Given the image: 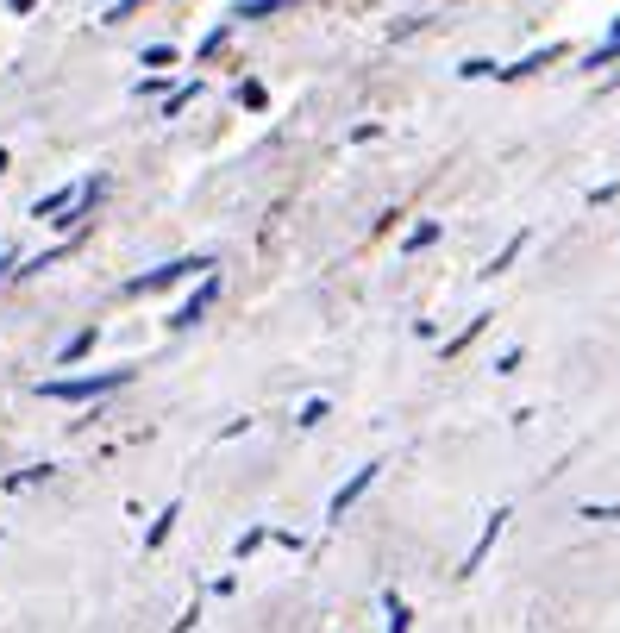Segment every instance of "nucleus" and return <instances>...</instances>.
Listing matches in <instances>:
<instances>
[{"label": "nucleus", "mask_w": 620, "mask_h": 633, "mask_svg": "<svg viewBox=\"0 0 620 633\" xmlns=\"http://www.w3.org/2000/svg\"><path fill=\"white\" fill-rule=\"evenodd\" d=\"M0 276H7V257H0Z\"/></svg>", "instance_id": "nucleus-15"}, {"label": "nucleus", "mask_w": 620, "mask_h": 633, "mask_svg": "<svg viewBox=\"0 0 620 633\" xmlns=\"http://www.w3.org/2000/svg\"><path fill=\"white\" fill-rule=\"evenodd\" d=\"M464 76H470V82H483V76H495V63H489V57H470V63H464Z\"/></svg>", "instance_id": "nucleus-10"}, {"label": "nucleus", "mask_w": 620, "mask_h": 633, "mask_svg": "<svg viewBox=\"0 0 620 633\" xmlns=\"http://www.w3.org/2000/svg\"><path fill=\"white\" fill-rule=\"evenodd\" d=\"M195 270H213V264H207V257H176V264H163V270H151V276H132V283H126V295H151V289L188 283Z\"/></svg>", "instance_id": "nucleus-2"}, {"label": "nucleus", "mask_w": 620, "mask_h": 633, "mask_svg": "<svg viewBox=\"0 0 620 633\" xmlns=\"http://www.w3.org/2000/svg\"><path fill=\"white\" fill-rule=\"evenodd\" d=\"M170 527H176V508H163V514H157V527L145 533V546H163V539H170Z\"/></svg>", "instance_id": "nucleus-7"}, {"label": "nucleus", "mask_w": 620, "mask_h": 633, "mask_svg": "<svg viewBox=\"0 0 620 633\" xmlns=\"http://www.w3.org/2000/svg\"><path fill=\"white\" fill-rule=\"evenodd\" d=\"M132 7H138V0H113V13H107V19H126Z\"/></svg>", "instance_id": "nucleus-12"}, {"label": "nucleus", "mask_w": 620, "mask_h": 633, "mask_svg": "<svg viewBox=\"0 0 620 633\" xmlns=\"http://www.w3.org/2000/svg\"><path fill=\"white\" fill-rule=\"evenodd\" d=\"M408 621H414L408 602H389V633H408Z\"/></svg>", "instance_id": "nucleus-8"}, {"label": "nucleus", "mask_w": 620, "mask_h": 633, "mask_svg": "<svg viewBox=\"0 0 620 633\" xmlns=\"http://www.w3.org/2000/svg\"><path fill=\"white\" fill-rule=\"evenodd\" d=\"M145 63H151V69H163V63H176V51H170V44H151Z\"/></svg>", "instance_id": "nucleus-11"}, {"label": "nucleus", "mask_w": 620, "mask_h": 633, "mask_svg": "<svg viewBox=\"0 0 620 633\" xmlns=\"http://www.w3.org/2000/svg\"><path fill=\"white\" fill-rule=\"evenodd\" d=\"M213 301H220V276H207V283H201V289H195V295H188L182 308L170 314V326H195V320H201V314L213 308Z\"/></svg>", "instance_id": "nucleus-3"}, {"label": "nucleus", "mask_w": 620, "mask_h": 633, "mask_svg": "<svg viewBox=\"0 0 620 633\" xmlns=\"http://www.w3.org/2000/svg\"><path fill=\"white\" fill-rule=\"evenodd\" d=\"M38 7V0H13V13H32Z\"/></svg>", "instance_id": "nucleus-13"}, {"label": "nucleus", "mask_w": 620, "mask_h": 633, "mask_svg": "<svg viewBox=\"0 0 620 633\" xmlns=\"http://www.w3.org/2000/svg\"><path fill=\"white\" fill-rule=\"evenodd\" d=\"M552 57H558V44H539L533 57H520L514 69H495V76H533V69H545V63H552Z\"/></svg>", "instance_id": "nucleus-5"}, {"label": "nucleus", "mask_w": 620, "mask_h": 633, "mask_svg": "<svg viewBox=\"0 0 620 633\" xmlns=\"http://www.w3.org/2000/svg\"><path fill=\"white\" fill-rule=\"evenodd\" d=\"M132 370H101V377H57V383H38V395H51V402H88V395H107L119 389Z\"/></svg>", "instance_id": "nucleus-1"}, {"label": "nucleus", "mask_w": 620, "mask_h": 633, "mask_svg": "<svg viewBox=\"0 0 620 633\" xmlns=\"http://www.w3.org/2000/svg\"><path fill=\"white\" fill-rule=\"evenodd\" d=\"M282 7H295V0H245L232 19H264V13H282Z\"/></svg>", "instance_id": "nucleus-6"}, {"label": "nucleus", "mask_w": 620, "mask_h": 633, "mask_svg": "<svg viewBox=\"0 0 620 633\" xmlns=\"http://www.w3.org/2000/svg\"><path fill=\"white\" fill-rule=\"evenodd\" d=\"M0 170H7V151H0Z\"/></svg>", "instance_id": "nucleus-14"}, {"label": "nucleus", "mask_w": 620, "mask_h": 633, "mask_svg": "<svg viewBox=\"0 0 620 633\" xmlns=\"http://www.w3.org/2000/svg\"><path fill=\"white\" fill-rule=\"evenodd\" d=\"M88 345H94V326H88V333H76V339H69V345H63V364H69V358H82V351H88Z\"/></svg>", "instance_id": "nucleus-9"}, {"label": "nucleus", "mask_w": 620, "mask_h": 633, "mask_svg": "<svg viewBox=\"0 0 620 633\" xmlns=\"http://www.w3.org/2000/svg\"><path fill=\"white\" fill-rule=\"evenodd\" d=\"M370 483H376V464H364V471H357V477H351V483L339 489V496H332V521H339V514H345V508H351L357 496H364V489H370Z\"/></svg>", "instance_id": "nucleus-4"}]
</instances>
